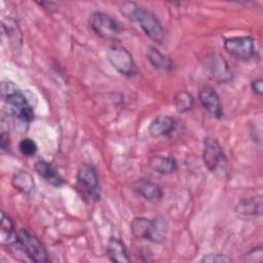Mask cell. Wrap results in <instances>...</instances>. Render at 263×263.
Instances as JSON below:
<instances>
[{"label":"cell","instance_id":"1","mask_svg":"<svg viewBox=\"0 0 263 263\" xmlns=\"http://www.w3.org/2000/svg\"><path fill=\"white\" fill-rule=\"evenodd\" d=\"M120 12L127 20L136 22L143 32L153 41L161 42L164 36L163 28L153 12L135 2H124L120 5Z\"/></svg>","mask_w":263,"mask_h":263},{"label":"cell","instance_id":"2","mask_svg":"<svg viewBox=\"0 0 263 263\" xmlns=\"http://www.w3.org/2000/svg\"><path fill=\"white\" fill-rule=\"evenodd\" d=\"M0 92L2 99L8 104L10 113L23 122L34 120V110L21 89L11 81H2Z\"/></svg>","mask_w":263,"mask_h":263},{"label":"cell","instance_id":"3","mask_svg":"<svg viewBox=\"0 0 263 263\" xmlns=\"http://www.w3.org/2000/svg\"><path fill=\"white\" fill-rule=\"evenodd\" d=\"M130 231L133 235L139 239L150 240L160 243L165 239L167 232V224L163 219H148L137 217L130 223Z\"/></svg>","mask_w":263,"mask_h":263},{"label":"cell","instance_id":"4","mask_svg":"<svg viewBox=\"0 0 263 263\" xmlns=\"http://www.w3.org/2000/svg\"><path fill=\"white\" fill-rule=\"evenodd\" d=\"M107 59L112 67L123 76L133 77L139 73L132 53L121 45H111L107 50Z\"/></svg>","mask_w":263,"mask_h":263},{"label":"cell","instance_id":"5","mask_svg":"<svg viewBox=\"0 0 263 263\" xmlns=\"http://www.w3.org/2000/svg\"><path fill=\"white\" fill-rule=\"evenodd\" d=\"M223 46L228 54L237 60L250 61L258 55L256 41L250 36H236L226 38L224 40Z\"/></svg>","mask_w":263,"mask_h":263},{"label":"cell","instance_id":"6","mask_svg":"<svg viewBox=\"0 0 263 263\" xmlns=\"http://www.w3.org/2000/svg\"><path fill=\"white\" fill-rule=\"evenodd\" d=\"M88 25L90 29L103 39H113L122 31V27L118 21L101 11L92 12L89 15Z\"/></svg>","mask_w":263,"mask_h":263},{"label":"cell","instance_id":"7","mask_svg":"<svg viewBox=\"0 0 263 263\" xmlns=\"http://www.w3.org/2000/svg\"><path fill=\"white\" fill-rule=\"evenodd\" d=\"M16 245L24 251V253L36 263H45L48 261V256L45 248L41 241L32 234L28 229L22 228L17 230Z\"/></svg>","mask_w":263,"mask_h":263},{"label":"cell","instance_id":"8","mask_svg":"<svg viewBox=\"0 0 263 263\" xmlns=\"http://www.w3.org/2000/svg\"><path fill=\"white\" fill-rule=\"evenodd\" d=\"M202 159L206 168L212 173L221 172L226 166V155L217 139L212 137L204 139Z\"/></svg>","mask_w":263,"mask_h":263},{"label":"cell","instance_id":"9","mask_svg":"<svg viewBox=\"0 0 263 263\" xmlns=\"http://www.w3.org/2000/svg\"><path fill=\"white\" fill-rule=\"evenodd\" d=\"M78 187L89 198L98 199L99 194V178L96 167L91 163H83L77 172Z\"/></svg>","mask_w":263,"mask_h":263},{"label":"cell","instance_id":"10","mask_svg":"<svg viewBox=\"0 0 263 263\" xmlns=\"http://www.w3.org/2000/svg\"><path fill=\"white\" fill-rule=\"evenodd\" d=\"M205 68L212 77L219 83H226L232 79V72L223 57L211 53L205 58Z\"/></svg>","mask_w":263,"mask_h":263},{"label":"cell","instance_id":"11","mask_svg":"<svg viewBox=\"0 0 263 263\" xmlns=\"http://www.w3.org/2000/svg\"><path fill=\"white\" fill-rule=\"evenodd\" d=\"M198 100L201 106L215 118L223 117V107L217 91L211 86H204L199 90Z\"/></svg>","mask_w":263,"mask_h":263},{"label":"cell","instance_id":"12","mask_svg":"<svg viewBox=\"0 0 263 263\" xmlns=\"http://www.w3.org/2000/svg\"><path fill=\"white\" fill-rule=\"evenodd\" d=\"M134 190L149 201H158L162 198V190L153 181L147 178H141L134 183Z\"/></svg>","mask_w":263,"mask_h":263},{"label":"cell","instance_id":"13","mask_svg":"<svg viewBox=\"0 0 263 263\" xmlns=\"http://www.w3.org/2000/svg\"><path fill=\"white\" fill-rule=\"evenodd\" d=\"M234 210L237 215L246 218L260 217L262 215V198L261 196L242 198L237 202Z\"/></svg>","mask_w":263,"mask_h":263},{"label":"cell","instance_id":"14","mask_svg":"<svg viewBox=\"0 0 263 263\" xmlns=\"http://www.w3.org/2000/svg\"><path fill=\"white\" fill-rule=\"evenodd\" d=\"M175 126L176 121L173 117L167 115H158L151 121L148 127V132L152 137L158 138L172 134L175 129Z\"/></svg>","mask_w":263,"mask_h":263},{"label":"cell","instance_id":"15","mask_svg":"<svg viewBox=\"0 0 263 263\" xmlns=\"http://www.w3.org/2000/svg\"><path fill=\"white\" fill-rule=\"evenodd\" d=\"M106 254L112 262L126 263L130 261L123 241L118 237L111 236L109 238L106 247Z\"/></svg>","mask_w":263,"mask_h":263},{"label":"cell","instance_id":"16","mask_svg":"<svg viewBox=\"0 0 263 263\" xmlns=\"http://www.w3.org/2000/svg\"><path fill=\"white\" fill-rule=\"evenodd\" d=\"M148 165L154 172L168 175L173 174L178 168V162L173 156H163V155H153L148 160Z\"/></svg>","mask_w":263,"mask_h":263},{"label":"cell","instance_id":"17","mask_svg":"<svg viewBox=\"0 0 263 263\" xmlns=\"http://www.w3.org/2000/svg\"><path fill=\"white\" fill-rule=\"evenodd\" d=\"M0 242L2 246H12L17 242V231L15 230L14 223L4 212L1 214Z\"/></svg>","mask_w":263,"mask_h":263},{"label":"cell","instance_id":"18","mask_svg":"<svg viewBox=\"0 0 263 263\" xmlns=\"http://www.w3.org/2000/svg\"><path fill=\"white\" fill-rule=\"evenodd\" d=\"M35 171L41 176L45 181L53 186H61L65 183L64 179L60 176L58 171L47 161L39 160L35 163Z\"/></svg>","mask_w":263,"mask_h":263},{"label":"cell","instance_id":"19","mask_svg":"<svg viewBox=\"0 0 263 263\" xmlns=\"http://www.w3.org/2000/svg\"><path fill=\"white\" fill-rule=\"evenodd\" d=\"M12 186L24 194H30L35 187L33 177L26 171H18L12 177Z\"/></svg>","mask_w":263,"mask_h":263},{"label":"cell","instance_id":"20","mask_svg":"<svg viewBox=\"0 0 263 263\" xmlns=\"http://www.w3.org/2000/svg\"><path fill=\"white\" fill-rule=\"evenodd\" d=\"M147 59L150 62V64L153 66L154 69L160 70V71H171L173 68L172 61L162 54L157 48L150 47L147 51Z\"/></svg>","mask_w":263,"mask_h":263},{"label":"cell","instance_id":"21","mask_svg":"<svg viewBox=\"0 0 263 263\" xmlns=\"http://www.w3.org/2000/svg\"><path fill=\"white\" fill-rule=\"evenodd\" d=\"M174 104L178 112L183 113L189 111L194 104L193 97L186 90H179L174 97Z\"/></svg>","mask_w":263,"mask_h":263},{"label":"cell","instance_id":"22","mask_svg":"<svg viewBox=\"0 0 263 263\" xmlns=\"http://www.w3.org/2000/svg\"><path fill=\"white\" fill-rule=\"evenodd\" d=\"M18 149L23 155L31 157L37 152V145L32 139L25 138L20 142Z\"/></svg>","mask_w":263,"mask_h":263},{"label":"cell","instance_id":"23","mask_svg":"<svg viewBox=\"0 0 263 263\" xmlns=\"http://www.w3.org/2000/svg\"><path fill=\"white\" fill-rule=\"evenodd\" d=\"M3 27H4V29H5V31H6V33H7V36L11 39V42H22V39H20V38H17V30H18V28H17V26H16V24H15V22L14 21H12V20H9V21H7V24L4 22L3 23Z\"/></svg>","mask_w":263,"mask_h":263},{"label":"cell","instance_id":"24","mask_svg":"<svg viewBox=\"0 0 263 263\" xmlns=\"http://www.w3.org/2000/svg\"><path fill=\"white\" fill-rule=\"evenodd\" d=\"M232 259L224 254H206L204 255L201 259L200 262H210V263H225V262H230Z\"/></svg>","mask_w":263,"mask_h":263},{"label":"cell","instance_id":"25","mask_svg":"<svg viewBox=\"0 0 263 263\" xmlns=\"http://www.w3.org/2000/svg\"><path fill=\"white\" fill-rule=\"evenodd\" d=\"M251 88L252 90L258 95V96H261L263 93V79L262 78H257L255 80H253L251 82Z\"/></svg>","mask_w":263,"mask_h":263},{"label":"cell","instance_id":"26","mask_svg":"<svg viewBox=\"0 0 263 263\" xmlns=\"http://www.w3.org/2000/svg\"><path fill=\"white\" fill-rule=\"evenodd\" d=\"M0 145H1V149L3 151H8L9 149V137L7 134L2 133L0 136Z\"/></svg>","mask_w":263,"mask_h":263},{"label":"cell","instance_id":"27","mask_svg":"<svg viewBox=\"0 0 263 263\" xmlns=\"http://www.w3.org/2000/svg\"><path fill=\"white\" fill-rule=\"evenodd\" d=\"M40 6H43L46 10L52 12L58 10V4L55 2H40L38 3Z\"/></svg>","mask_w":263,"mask_h":263}]
</instances>
